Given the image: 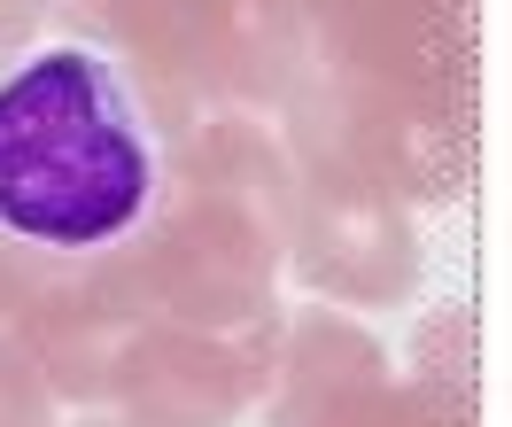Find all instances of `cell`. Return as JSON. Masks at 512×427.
<instances>
[{
  "mask_svg": "<svg viewBox=\"0 0 512 427\" xmlns=\"http://www.w3.org/2000/svg\"><path fill=\"white\" fill-rule=\"evenodd\" d=\"M163 195L132 78L86 39H47L0 70V233L86 257L148 226Z\"/></svg>",
  "mask_w": 512,
  "mask_h": 427,
  "instance_id": "obj_1",
  "label": "cell"
}]
</instances>
